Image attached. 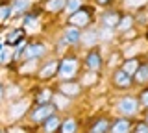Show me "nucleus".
I'll return each instance as SVG.
<instances>
[{
    "label": "nucleus",
    "instance_id": "obj_13",
    "mask_svg": "<svg viewBox=\"0 0 148 133\" xmlns=\"http://www.w3.org/2000/svg\"><path fill=\"white\" fill-rule=\"evenodd\" d=\"M59 124H61L59 117H58V115H52V117H48V118L43 122V131H45V133H54V131L59 128Z\"/></svg>",
    "mask_w": 148,
    "mask_h": 133
},
{
    "label": "nucleus",
    "instance_id": "obj_6",
    "mask_svg": "<svg viewBox=\"0 0 148 133\" xmlns=\"http://www.w3.org/2000/svg\"><path fill=\"white\" fill-rule=\"evenodd\" d=\"M119 20H120V13L119 11H113V10H108V11H104V15H102V28H106V30H117V26H119Z\"/></svg>",
    "mask_w": 148,
    "mask_h": 133
},
{
    "label": "nucleus",
    "instance_id": "obj_17",
    "mask_svg": "<svg viewBox=\"0 0 148 133\" xmlns=\"http://www.w3.org/2000/svg\"><path fill=\"white\" fill-rule=\"evenodd\" d=\"M120 68H122V72H126L128 76L133 78V74H135L137 68H139V61H137L135 57H133V59H128V61H124V65L120 67Z\"/></svg>",
    "mask_w": 148,
    "mask_h": 133
},
{
    "label": "nucleus",
    "instance_id": "obj_16",
    "mask_svg": "<svg viewBox=\"0 0 148 133\" xmlns=\"http://www.w3.org/2000/svg\"><path fill=\"white\" fill-rule=\"evenodd\" d=\"M58 65H59L58 61L46 63V65L39 70V76H41V78H52V76H56V74H58Z\"/></svg>",
    "mask_w": 148,
    "mask_h": 133
},
{
    "label": "nucleus",
    "instance_id": "obj_7",
    "mask_svg": "<svg viewBox=\"0 0 148 133\" xmlns=\"http://www.w3.org/2000/svg\"><path fill=\"white\" fill-rule=\"evenodd\" d=\"M113 85L117 87V89H128V87H132L133 83V80H132V76H128L126 72H122V68H117V70L113 72Z\"/></svg>",
    "mask_w": 148,
    "mask_h": 133
},
{
    "label": "nucleus",
    "instance_id": "obj_26",
    "mask_svg": "<svg viewBox=\"0 0 148 133\" xmlns=\"http://www.w3.org/2000/svg\"><path fill=\"white\" fill-rule=\"evenodd\" d=\"M133 133H148V124L146 122H139L133 128Z\"/></svg>",
    "mask_w": 148,
    "mask_h": 133
},
{
    "label": "nucleus",
    "instance_id": "obj_14",
    "mask_svg": "<svg viewBox=\"0 0 148 133\" xmlns=\"http://www.w3.org/2000/svg\"><path fill=\"white\" fill-rule=\"evenodd\" d=\"M59 133H76L78 131V122L76 118H65V120L59 124Z\"/></svg>",
    "mask_w": 148,
    "mask_h": 133
},
{
    "label": "nucleus",
    "instance_id": "obj_1",
    "mask_svg": "<svg viewBox=\"0 0 148 133\" xmlns=\"http://www.w3.org/2000/svg\"><path fill=\"white\" fill-rule=\"evenodd\" d=\"M76 72H78V59L76 57H65L59 61L58 76L61 80H71V78L76 76Z\"/></svg>",
    "mask_w": 148,
    "mask_h": 133
},
{
    "label": "nucleus",
    "instance_id": "obj_23",
    "mask_svg": "<svg viewBox=\"0 0 148 133\" xmlns=\"http://www.w3.org/2000/svg\"><path fill=\"white\" fill-rule=\"evenodd\" d=\"M46 8H48L50 11H59L65 8V0H50L48 4H46Z\"/></svg>",
    "mask_w": 148,
    "mask_h": 133
},
{
    "label": "nucleus",
    "instance_id": "obj_15",
    "mask_svg": "<svg viewBox=\"0 0 148 133\" xmlns=\"http://www.w3.org/2000/svg\"><path fill=\"white\" fill-rule=\"evenodd\" d=\"M109 128H111V122L108 118H98L91 126V133H109Z\"/></svg>",
    "mask_w": 148,
    "mask_h": 133
},
{
    "label": "nucleus",
    "instance_id": "obj_29",
    "mask_svg": "<svg viewBox=\"0 0 148 133\" xmlns=\"http://www.w3.org/2000/svg\"><path fill=\"white\" fill-rule=\"evenodd\" d=\"M2 94H4V89H2V85H0V98H2Z\"/></svg>",
    "mask_w": 148,
    "mask_h": 133
},
{
    "label": "nucleus",
    "instance_id": "obj_9",
    "mask_svg": "<svg viewBox=\"0 0 148 133\" xmlns=\"http://www.w3.org/2000/svg\"><path fill=\"white\" fill-rule=\"evenodd\" d=\"M63 43L65 44H80L82 43V31L74 26H69L67 30L63 31Z\"/></svg>",
    "mask_w": 148,
    "mask_h": 133
},
{
    "label": "nucleus",
    "instance_id": "obj_21",
    "mask_svg": "<svg viewBox=\"0 0 148 133\" xmlns=\"http://www.w3.org/2000/svg\"><path fill=\"white\" fill-rule=\"evenodd\" d=\"M96 41H98V31H95V30H89L85 35H82V43L89 44V46H92Z\"/></svg>",
    "mask_w": 148,
    "mask_h": 133
},
{
    "label": "nucleus",
    "instance_id": "obj_30",
    "mask_svg": "<svg viewBox=\"0 0 148 133\" xmlns=\"http://www.w3.org/2000/svg\"><path fill=\"white\" fill-rule=\"evenodd\" d=\"M145 122H146V124H148V111H146V120H145Z\"/></svg>",
    "mask_w": 148,
    "mask_h": 133
},
{
    "label": "nucleus",
    "instance_id": "obj_4",
    "mask_svg": "<svg viewBox=\"0 0 148 133\" xmlns=\"http://www.w3.org/2000/svg\"><path fill=\"white\" fill-rule=\"evenodd\" d=\"M56 109H58V107H56L54 104H43V105H39L35 111L30 113V118H32L34 122H37V124H43L48 117L56 115Z\"/></svg>",
    "mask_w": 148,
    "mask_h": 133
},
{
    "label": "nucleus",
    "instance_id": "obj_22",
    "mask_svg": "<svg viewBox=\"0 0 148 133\" xmlns=\"http://www.w3.org/2000/svg\"><path fill=\"white\" fill-rule=\"evenodd\" d=\"M80 8H82V0H67V2H65V10L71 13V15L74 11H78Z\"/></svg>",
    "mask_w": 148,
    "mask_h": 133
},
{
    "label": "nucleus",
    "instance_id": "obj_31",
    "mask_svg": "<svg viewBox=\"0 0 148 133\" xmlns=\"http://www.w3.org/2000/svg\"><path fill=\"white\" fill-rule=\"evenodd\" d=\"M146 39H148V33H146Z\"/></svg>",
    "mask_w": 148,
    "mask_h": 133
},
{
    "label": "nucleus",
    "instance_id": "obj_8",
    "mask_svg": "<svg viewBox=\"0 0 148 133\" xmlns=\"http://www.w3.org/2000/svg\"><path fill=\"white\" fill-rule=\"evenodd\" d=\"M85 65L89 70L92 72H96V70H100V67H102V56H100V52L96 48H92L91 52H87V56H85Z\"/></svg>",
    "mask_w": 148,
    "mask_h": 133
},
{
    "label": "nucleus",
    "instance_id": "obj_25",
    "mask_svg": "<svg viewBox=\"0 0 148 133\" xmlns=\"http://www.w3.org/2000/svg\"><path fill=\"white\" fill-rule=\"evenodd\" d=\"M50 91H41L39 96H37V102H39V105H43V104H50Z\"/></svg>",
    "mask_w": 148,
    "mask_h": 133
},
{
    "label": "nucleus",
    "instance_id": "obj_12",
    "mask_svg": "<svg viewBox=\"0 0 148 133\" xmlns=\"http://www.w3.org/2000/svg\"><path fill=\"white\" fill-rule=\"evenodd\" d=\"M59 91H61L63 96H69V98H74V96L80 94V85L76 83H71V81H65V83H61V87H59Z\"/></svg>",
    "mask_w": 148,
    "mask_h": 133
},
{
    "label": "nucleus",
    "instance_id": "obj_11",
    "mask_svg": "<svg viewBox=\"0 0 148 133\" xmlns=\"http://www.w3.org/2000/svg\"><path fill=\"white\" fill-rule=\"evenodd\" d=\"M132 80L135 81V83H139V85L148 83V61L146 63H139V68H137L135 74H133Z\"/></svg>",
    "mask_w": 148,
    "mask_h": 133
},
{
    "label": "nucleus",
    "instance_id": "obj_19",
    "mask_svg": "<svg viewBox=\"0 0 148 133\" xmlns=\"http://www.w3.org/2000/svg\"><path fill=\"white\" fill-rule=\"evenodd\" d=\"M132 26H133V17H132V15H124V17H120L117 30L122 31V33H126V31L132 28Z\"/></svg>",
    "mask_w": 148,
    "mask_h": 133
},
{
    "label": "nucleus",
    "instance_id": "obj_27",
    "mask_svg": "<svg viewBox=\"0 0 148 133\" xmlns=\"http://www.w3.org/2000/svg\"><path fill=\"white\" fill-rule=\"evenodd\" d=\"M139 104H141V105H145V107L148 109V89H145V91H143V93L141 94H139Z\"/></svg>",
    "mask_w": 148,
    "mask_h": 133
},
{
    "label": "nucleus",
    "instance_id": "obj_18",
    "mask_svg": "<svg viewBox=\"0 0 148 133\" xmlns=\"http://www.w3.org/2000/svg\"><path fill=\"white\" fill-rule=\"evenodd\" d=\"M28 8H30V0H15L11 6V15L15 13V15H21V13H24Z\"/></svg>",
    "mask_w": 148,
    "mask_h": 133
},
{
    "label": "nucleus",
    "instance_id": "obj_5",
    "mask_svg": "<svg viewBox=\"0 0 148 133\" xmlns=\"http://www.w3.org/2000/svg\"><path fill=\"white\" fill-rule=\"evenodd\" d=\"M45 54H46V46L43 43H32L24 48L22 56H24V59H28V61H35V59L43 57Z\"/></svg>",
    "mask_w": 148,
    "mask_h": 133
},
{
    "label": "nucleus",
    "instance_id": "obj_10",
    "mask_svg": "<svg viewBox=\"0 0 148 133\" xmlns=\"http://www.w3.org/2000/svg\"><path fill=\"white\" fill-rule=\"evenodd\" d=\"M132 131V122L130 118H117L115 122H111V128H109V133H130Z\"/></svg>",
    "mask_w": 148,
    "mask_h": 133
},
{
    "label": "nucleus",
    "instance_id": "obj_28",
    "mask_svg": "<svg viewBox=\"0 0 148 133\" xmlns=\"http://www.w3.org/2000/svg\"><path fill=\"white\" fill-rule=\"evenodd\" d=\"M96 4H100V6H108V4H111V0H96Z\"/></svg>",
    "mask_w": 148,
    "mask_h": 133
},
{
    "label": "nucleus",
    "instance_id": "obj_2",
    "mask_svg": "<svg viewBox=\"0 0 148 133\" xmlns=\"http://www.w3.org/2000/svg\"><path fill=\"white\" fill-rule=\"evenodd\" d=\"M139 107H141V104H139V100L135 96H122L117 102V109L124 117H133V115H137Z\"/></svg>",
    "mask_w": 148,
    "mask_h": 133
},
{
    "label": "nucleus",
    "instance_id": "obj_24",
    "mask_svg": "<svg viewBox=\"0 0 148 133\" xmlns=\"http://www.w3.org/2000/svg\"><path fill=\"white\" fill-rule=\"evenodd\" d=\"M11 17V6H0V22L8 20Z\"/></svg>",
    "mask_w": 148,
    "mask_h": 133
},
{
    "label": "nucleus",
    "instance_id": "obj_3",
    "mask_svg": "<svg viewBox=\"0 0 148 133\" xmlns=\"http://www.w3.org/2000/svg\"><path fill=\"white\" fill-rule=\"evenodd\" d=\"M69 22H71V26H74V28H78V30L89 26V22H91V10H87V8L82 6L78 11H74L72 15L69 17Z\"/></svg>",
    "mask_w": 148,
    "mask_h": 133
},
{
    "label": "nucleus",
    "instance_id": "obj_20",
    "mask_svg": "<svg viewBox=\"0 0 148 133\" xmlns=\"http://www.w3.org/2000/svg\"><path fill=\"white\" fill-rule=\"evenodd\" d=\"M24 39V31L22 30H13L8 33V44H21V41Z\"/></svg>",
    "mask_w": 148,
    "mask_h": 133
}]
</instances>
